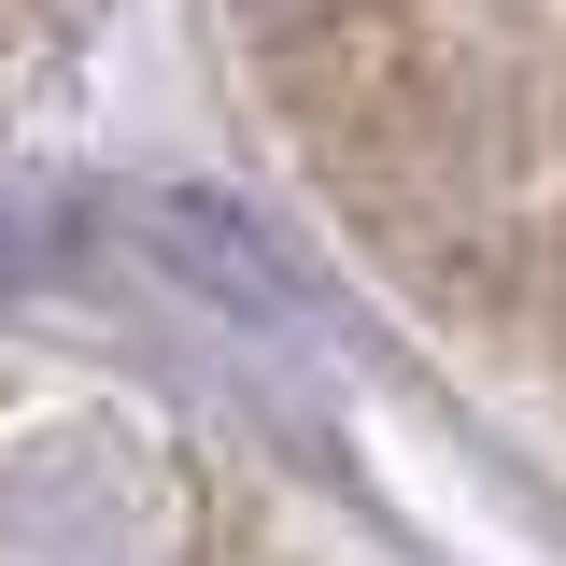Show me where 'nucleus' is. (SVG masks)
I'll list each match as a JSON object with an SVG mask.
<instances>
[{"mask_svg": "<svg viewBox=\"0 0 566 566\" xmlns=\"http://www.w3.org/2000/svg\"><path fill=\"white\" fill-rule=\"evenodd\" d=\"M0 29H14V0H0Z\"/></svg>", "mask_w": 566, "mask_h": 566, "instance_id": "f257e3e1", "label": "nucleus"}]
</instances>
